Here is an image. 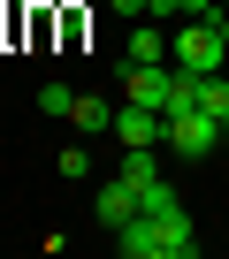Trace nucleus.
Here are the masks:
<instances>
[{
    "instance_id": "7ed1b4c3",
    "label": "nucleus",
    "mask_w": 229,
    "mask_h": 259,
    "mask_svg": "<svg viewBox=\"0 0 229 259\" xmlns=\"http://www.w3.org/2000/svg\"><path fill=\"white\" fill-rule=\"evenodd\" d=\"M114 138H123V153H130V145H161V138H168V114L123 99V107H114Z\"/></svg>"
},
{
    "instance_id": "9d476101",
    "label": "nucleus",
    "mask_w": 229,
    "mask_h": 259,
    "mask_svg": "<svg viewBox=\"0 0 229 259\" xmlns=\"http://www.w3.org/2000/svg\"><path fill=\"white\" fill-rule=\"evenodd\" d=\"M221 38H229V8H221Z\"/></svg>"
},
{
    "instance_id": "f03ea898",
    "label": "nucleus",
    "mask_w": 229,
    "mask_h": 259,
    "mask_svg": "<svg viewBox=\"0 0 229 259\" xmlns=\"http://www.w3.org/2000/svg\"><path fill=\"white\" fill-rule=\"evenodd\" d=\"M168 153H183V160H206L214 145H221V122L206 114V107H176L168 114V138H161Z\"/></svg>"
},
{
    "instance_id": "0eeeda50",
    "label": "nucleus",
    "mask_w": 229,
    "mask_h": 259,
    "mask_svg": "<svg viewBox=\"0 0 229 259\" xmlns=\"http://www.w3.org/2000/svg\"><path fill=\"white\" fill-rule=\"evenodd\" d=\"M69 107H77L69 84H39V114H61V122H69Z\"/></svg>"
},
{
    "instance_id": "1a4fd4ad",
    "label": "nucleus",
    "mask_w": 229,
    "mask_h": 259,
    "mask_svg": "<svg viewBox=\"0 0 229 259\" xmlns=\"http://www.w3.org/2000/svg\"><path fill=\"white\" fill-rule=\"evenodd\" d=\"M176 16H221V0H176Z\"/></svg>"
},
{
    "instance_id": "423d86ee",
    "label": "nucleus",
    "mask_w": 229,
    "mask_h": 259,
    "mask_svg": "<svg viewBox=\"0 0 229 259\" xmlns=\"http://www.w3.org/2000/svg\"><path fill=\"white\" fill-rule=\"evenodd\" d=\"M123 61H168V31H161V23L145 16V23L130 31V54H123Z\"/></svg>"
},
{
    "instance_id": "39448f33",
    "label": "nucleus",
    "mask_w": 229,
    "mask_h": 259,
    "mask_svg": "<svg viewBox=\"0 0 229 259\" xmlns=\"http://www.w3.org/2000/svg\"><path fill=\"white\" fill-rule=\"evenodd\" d=\"M69 122H77V138H99V130H114V107H107V99H92V92H77Z\"/></svg>"
},
{
    "instance_id": "6e6552de",
    "label": "nucleus",
    "mask_w": 229,
    "mask_h": 259,
    "mask_svg": "<svg viewBox=\"0 0 229 259\" xmlns=\"http://www.w3.org/2000/svg\"><path fill=\"white\" fill-rule=\"evenodd\" d=\"M138 213H183V206H176L168 183H145V191H138Z\"/></svg>"
},
{
    "instance_id": "f257e3e1",
    "label": "nucleus",
    "mask_w": 229,
    "mask_h": 259,
    "mask_svg": "<svg viewBox=\"0 0 229 259\" xmlns=\"http://www.w3.org/2000/svg\"><path fill=\"white\" fill-rule=\"evenodd\" d=\"M114 244H123L130 259H191L199 251V236H191L183 213H138V221L114 229Z\"/></svg>"
},
{
    "instance_id": "20e7f679",
    "label": "nucleus",
    "mask_w": 229,
    "mask_h": 259,
    "mask_svg": "<svg viewBox=\"0 0 229 259\" xmlns=\"http://www.w3.org/2000/svg\"><path fill=\"white\" fill-rule=\"evenodd\" d=\"M92 213H99V229H123V221H138V183H99L92 191Z\"/></svg>"
}]
</instances>
